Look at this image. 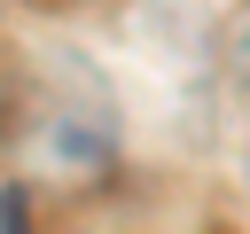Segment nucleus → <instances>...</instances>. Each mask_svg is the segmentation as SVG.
Masks as SVG:
<instances>
[{
	"instance_id": "nucleus-1",
	"label": "nucleus",
	"mask_w": 250,
	"mask_h": 234,
	"mask_svg": "<svg viewBox=\"0 0 250 234\" xmlns=\"http://www.w3.org/2000/svg\"><path fill=\"white\" fill-rule=\"evenodd\" d=\"M0 234H23V195H16V187L0 195Z\"/></svg>"
}]
</instances>
